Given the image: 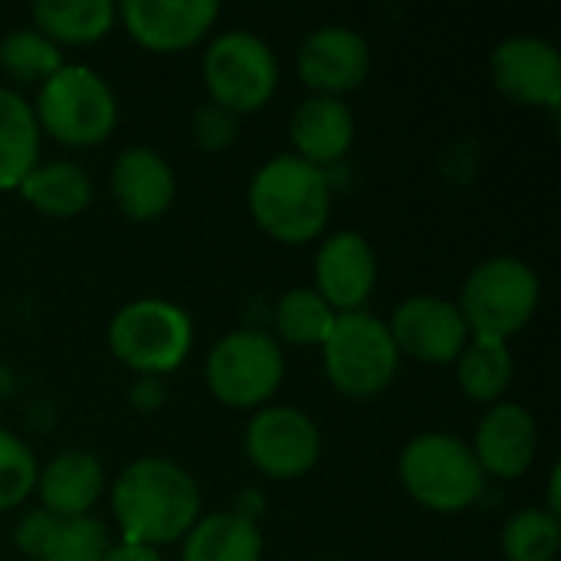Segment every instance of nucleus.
Here are the masks:
<instances>
[{
	"instance_id": "nucleus-1",
	"label": "nucleus",
	"mask_w": 561,
	"mask_h": 561,
	"mask_svg": "<svg viewBox=\"0 0 561 561\" xmlns=\"http://www.w3.org/2000/svg\"><path fill=\"white\" fill-rule=\"evenodd\" d=\"M108 496L125 542L161 549L184 539L201 519V486L181 463L164 457L131 460Z\"/></svg>"
},
{
	"instance_id": "nucleus-2",
	"label": "nucleus",
	"mask_w": 561,
	"mask_h": 561,
	"mask_svg": "<svg viewBox=\"0 0 561 561\" xmlns=\"http://www.w3.org/2000/svg\"><path fill=\"white\" fill-rule=\"evenodd\" d=\"M247 204L266 237L296 247L325 230L332 214V184L322 168L286 151L256 168Z\"/></svg>"
},
{
	"instance_id": "nucleus-3",
	"label": "nucleus",
	"mask_w": 561,
	"mask_h": 561,
	"mask_svg": "<svg viewBox=\"0 0 561 561\" xmlns=\"http://www.w3.org/2000/svg\"><path fill=\"white\" fill-rule=\"evenodd\" d=\"M542 302L539 273L519 256H490L470 270L460 289V316L470 335L510 342L523 332Z\"/></svg>"
},
{
	"instance_id": "nucleus-4",
	"label": "nucleus",
	"mask_w": 561,
	"mask_h": 561,
	"mask_svg": "<svg viewBox=\"0 0 561 561\" xmlns=\"http://www.w3.org/2000/svg\"><path fill=\"white\" fill-rule=\"evenodd\" d=\"M39 131L69 145H102L118 125V102L112 85L82 62H62L36 92L33 105Z\"/></svg>"
},
{
	"instance_id": "nucleus-5",
	"label": "nucleus",
	"mask_w": 561,
	"mask_h": 561,
	"mask_svg": "<svg viewBox=\"0 0 561 561\" xmlns=\"http://www.w3.org/2000/svg\"><path fill=\"white\" fill-rule=\"evenodd\" d=\"M398 477L408 496L431 513H463L483 493V470L467 440L431 431L408 440L398 460Z\"/></svg>"
},
{
	"instance_id": "nucleus-6",
	"label": "nucleus",
	"mask_w": 561,
	"mask_h": 561,
	"mask_svg": "<svg viewBox=\"0 0 561 561\" xmlns=\"http://www.w3.org/2000/svg\"><path fill=\"white\" fill-rule=\"evenodd\" d=\"M319 348H322V365H325V378L332 381V388L355 401L385 394L401 365L388 322L368 309L339 312L329 339Z\"/></svg>"
},
{
	"instance_id": "nucleus-7",
	"label": "nucleus",
	"mask_w": 561,
	"mask_h": 561,
	"mask_svg": "<svg viewBox=\"0 0 561 561\" xmlns=\"http://www.w3.org/2000/svg\"><path fill=\"white\" fill-rule=\"evenodd\" d=\"M194 345L191 316L168 299H135L125 302L108 322V348L112 355L138 371L141 378L171 375L184 365Z\"/></svg>"
},
{
	"instance_id": "nucleus-8",
	"label": "nucleus",
	"mask_w": 561,
	"mask_h": 561,
	"mask_svg": "<svg viewBox=\"0 0 561 561\" xmlns=\"http://www.w3.org/2000/svg\"><path fill=\"white\" fill-rule=\"evenodd\" d=\"M204 85L210 102L233 115L260 112L279 89V62L273 46L243 26L217 33L204 53Z\"/></svg>"
},
{
	"instance_id": "nucleus-9",
	"label": "nucleus",
	"mask_w": 561,
	"mask_h": 561,
	"mask_svg": "<svg viewBox=\"0 0 561 561\" xmlns=\"http://www.w3.org/2000/svg\"><path fill=\"white\" fill-rule=\"evenodd\" d=\"M204 378H207L210 394L220 404L260 408L279 391V385L286 378L283 345L263 329L227 332L207 352Z\"/></svg>"
},
{
	"instance_id": "nucleus-10",
	"label": "nucleus",
	"mask_w": 561,
	"mask_h": 561,
	"mask_svg": "<svg viewBox=\"0 0 561 561\" xmlns=\"http://www.w3.org/2000/svg\"><path fill=\"white\" fill-rule=\"evenodd\" d=\"M243 447L250 463L270 480H299L322 457L319 424L289 404H270L247 424Z\"/></svg>"
},
{
	"instance_id": "nucleus-11",
	"label": "nucleus",
	"mask_w": 561,
	"mask_h": 561,
	"mask_svg": "<svg viewBox=\"0 0 561 561\" xmlns=\"http://www.w3.org/2000/svg\"><path fill=\"white\" fill-rule=\"evenodd\" d=\"M490 76L493 85L516 105L556 108L561 102V53L546 36H503L490 53Z\"/></svg>"
},
{
	"instance_id": "nucleus-12",
	"label": "nucleus",
	"mask_w": 561,
	"mask_h": 561,
	"mask_svg": "<svg viewBox=\"0 0 561 561\" xmlns=\"http://www.w3.org/2000/svg\"><path fill=\"white\" fill-rule=\"evenodd\" d=\"M388 332L398 345V355H408L424 365H450L473 339L467 319L454 299L444 296H408L388 319Z\"/></svg>"
},
{
	"instance_id": "nucleus-13",
	"label": "nucleus",
	"mask_w": 561,
	"mask_h": 561,
	"mask_svg": "<svg viewBox=\"0 0 561 561\" xmlns=\"http://www.w3.org/2000/svg\"><path fill=\"white\" fill-rule=\"evenodd\" d=\"M296 72L312 89V95L342 99L345 92H355L368 79L371 46L358 30L345 23L319 26L299 43Z\"/></svg>"
},
{
	"instance_id": "nucleus-14",
	"label": "nucleus",
	"mask_w": 561,
	"mask_h": 561,
	"mask_svg": "<svg viewBox=\"0 0 561 561\" xmlns=\"http://www.w3.org/2000/svg\"><path fill=\"white\" fill-rule=\"evenodd\" d=\"M115 16L138 46L151 53H178L210 33L220 7L214 0H122Z\"/></svg>"
},
{
	"instance_id": "nucleus-15",
	"label": "nucleus",
	"mask_w": 561,
	"mask_h": 561,
	"mask_svg": "<svg viewBox=\"0 0 561 561\" xmlns=\"http://www.w3.org/2000/svg\"><path fill=\"white\" fill-rule=\"evenodd\" d=\"M378 283V253L358 230H339L316 253V293L335 312H358Z\"/></svg>"
},
{
	"instance_id": "nucleus-16",
	"label": "nucleus",
	"mask_w": 561,
	"mask_h": 561,
	"mask_svg": "<svg viewBox=\"0 0 561 561\" xmlns=\"http://www.w3.org/2000/svg\"><path fill=\"white\" fill-rule=\"evenodd\" d=\"M483 477H496V480H519L529 473V467L536 463V450H539V427L529 408L516 404V401H500L493 404L470 444Z\"/></svg>"
},
{
	"instance_id": "nucleus-17",
	"label": "nucleus",
	"mask_w": 561,
	"mask_h": 561,
	"mask_svg": "<svg viewBox=\"0 0 561 561\" xmlns=\"http://www.w3.org/2000/svg\"><path fill=\"white\" fill-rule=\"evenodd\" d=\"M108 191L128 220L148 224L171 210L178 194V178L168 158L148 145L125 148L108 174Z\"/></svg>"
},
{
	"instance_id": "nucleus-18",
	"label": "nucleus",
	"mask_w": 561,
	"mask_h": 561,
	"mask_svg": "<svg viewBox=\"0 0 561 561\" xmlns=\"http://www.w3.org/2000/svg\"><path fill=\"white\" fill-rule=\"evenodd\" d=\"M289 141L296 158L325 171L329 164L348 154L355 141V115L345 105V99L309 95L306 102L296 105L289 118Z\"/></svg>"
},
{
	"instance_id": "nucleus-19",
	"label": "nucleus",
	"mask_w": 561,
	"mask_h": 561,
	"mask_svg": "<svg viewBox=\"0 0 561 561\" xmlns=\"http://www.w3.org/2000/svg\"><path fill=\"white\" fill-rule=\"evenodd\" d=\"M36 493L49 516H89L105 493V467L89 450H59L36 473Z\"/></svg>"
},
{
	"instance_id": "nucleus-20",
	"label": "nucleus",
	"mask_w": 561,
	"mask_h": 561,
	"mask_svg": "<svg viewBox=\"0 0 561 561\" xmlns=\"http://www.w3.org/2000/svg\"><path fill=\"white\" fill-rule=\"evenodd\" d=\"M263 536L260 526L237 510L201 516L184 536L181 561H260Z\"/></svg>"
},
{
	"instance_id": "nucleus-21",
	"label": "nucleus",
	"mask_w": 561,
	"mask_h": 561,
	"mask_svg": "<svg viewBox=\"0 0 561 561\" xmlns=\"http://www.w3.org/2000/svg\"><path fill=\"white\" fill-rule=\"evenodd\" d=\"M16 194L46 217H79L92 204V178L82 164L56 158L39 161L16 187Z\"/></svg>"
},
{
	"instance_id": "nucleus-22",
	"label": "nucleus",
	"mask_w": 561,
	"mask_h": 561,
	"mask_svg": "<svg viewBox=\"0 0 561 561\" xmlns=\"http://www.w3.org/2000/svg\"><path fill=\"white\" fill-rule=\"evenodd\" d=\"M39 125L33 105L10 85H0V191H16L39 164Z\"/></svg>"
},
{
	"instance_id": "nucleus-23",
	"label": "nucleus",
	"mask_w": 561,
	"mask_h": 561,
	"mask_svg": "<svg viewBox=\"0 0 561 561\" xmlns=\"http://www.w3.org/2000/svg\"><path fill=\"white\" fill-rule=\"evenodd\" d=\"M33 26L62 46H85L115 26L112 0H36L30 7Z\"/></svg>"
},
{
	"instance_id": "nucleus-24",
	"label": "nucleus",
	"mask_w": 561,
	"mask_h": 561,
	"mask_svg": "<svg viewBox=\"0 0 561 561\" xmlns=\"http://www.w3.org/2000/svg\"><path fill=\"white\" fill-rule=\"evenodd\" d=\"M513 375H516V362L510 342L473 335L467 348L457 355V385L477 404H490V408L500 404L513 385Z\"/></svg>"
},
{
	"instance_id": "nucleus-25",
	"label": "nucleus",
	"mask_w": 561,
	"mask_h": 561,
	"mask_svg": "<svg viewBox=\"0 0 561 561\" xmlns=\"http://www.w3.org/2000/svg\"><path fill=\"white\" fill-rule=\"evenodd\" d=\"M335 316L339 312L312 286H296L276 299L273 322H276V335L283 342L309 348V345H322L329 339Z\"/></svg>"
},
{
	"instance_id": "nucleus-26",
	"label": "nucleus",
	"mask_w": 561,
	"mask_h": 561,
	"mask_svg": "<svg viewBox=\"0 0 561 561\" xmlns=\"http://www.w3.org/2000/svg\"><path fill=\"white\" fill-rule=\"evenodd\" d=\"M559 542V516L546 506H526L513 513L500 533V549L506 561H556Z\"/></svg>"
},
{
	"instance_id": "nucleus-27",
	"label": "nucleus",
	"mask_w": 561,
	"mask_h": 561,
	"mask_svg": "<svg viewBox=\"0 0 561 561\" xmlns=\"http://www.w3.org/2000/svg\"><path fill=\"white\" fill-rule=\"evenodd\" d=\"M62 66V49L36 26H16L0 36V69L16 82H46Z\"/></svg>"
},
{
	"instance_id": "nucleus-28",
	"label": "nucleus",
	"mask_w": 561,
	"mask_h": 561,
	"mask_svg": "<svg viewBox=\"0 0 561 561\" xmlns=\"http://www.w3.org/2000/svg\"><path fill=\"white\" fill-rule=\"evenodd\" d=\"M108 546H112L108 526L92 513L56 519L39 561H102Z\"/></svg>"
},
{
	"instance_id": "nucleus-29",
	"label": "nucleus",
	"mask_w": 561,
	"mask_h": 561,
	"mask_svg": "<svg viewBox=\"0 0 561 561\" xmlns=\"http://www.w3.org/2000/svg\"><path fill=\"white\" fill-rule=\"evenodd\" d=\"M36 457L33 450L10 431L0 427V513L16 510L36 490Z\"/></svg>"
},
{
	"instance_id": "nucleus-30",
	"label": "nucleus",
	"mask_w": 561,
	"mask_h": 561,
	"mask_svg": "<svg viewBox=\"0 0 561 561\" xmlns=\"http://www.w3.org/2000/svg\"><path fill=\"white\" fill-rule=\"evenodd\" d=\"M237 118L233 112H227L224 105L217 102H204L194 108V118H191V135L194 141L204 148V151H227L233 141H237Z\"/></svg>"
},
{
	"instance_id": "nucleus-31",
	"label": "nucleus",
	"mask_w": 561,
	"mask_h": 561,
	"mask_svg": "<svg viewBox=\"0 0 561 561\" xmlns=\"http://www.w3.org/2000/svg\"><path fill=\"white\" fill-rule=\"evenodd\" d=\"M53 526H56V516H49L46 510H33V513H26L23 516V523L16 526V546H20V552L26 556V559H36L43 556V549H46V539H49V533H53Z\"/></svg>"
},
{
	"instance_id": "nucleus-32",
	"label": "nucleus",
	"mask_w": 561,
	"mask_h": 561,
	"mask_svg": "<svg viewBox=\"0 0 561 561\" xmlns=\"http://www.w3.org/2000/svg\"><path fill=\"white\" fill-rule=\"evenodd\" d=\"M102 561H164L161 559V549H151V546H138V542H112L105 549Z\"/></svg>"
}]
</instances>
